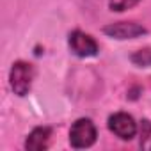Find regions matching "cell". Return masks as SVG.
I'll return each mask as SVG.
<instances>
[{
  "label": "cell",
  "instance_id": "1",
  "mask_svg": "<svg viewBox=\"0 0 151 151\" xmlns=\"http://www.w3.org/2000/svg\"><path fill=\"white\" fill-rule=\"evenodd\" d=\"M34 77H36V71H34V66L30 62L16 60L9 71V84H11L13 93L20 98L27 96L30 87H32Z\"/></svg>",
  "mask_w": 151,
  "mask_h": 151
},
{
  "label": "cell",
  "instance_id": "2",
  "mask_svg": "<svg viewBox=\"0 0 151 151\" xmlns=\"http://www.w3.org/2000/svg\"><path fill=\"white\" fill-rule=\"evenodd\" d=\"M96 137H98L96 126H94V123L89 117L77 119L71 124V128H69V144L75 149L91 147L96 142Z\"/></svg>",
  "mask_w": 151,
  "mask_h": 151
},
{
  "label": "cell",
  "instance_id": "3",
  "mask_svg": "<svg viewBox=\"0 0 151 151\" xmlns=\"http://www.w3.org/2000/svg\"><path fill=\"white\" fill-rule=\"evenodd\" d=\"M68 45H69V50L77 55V57H82V59H87V57H96L98 52H100V46L96 43V39L82 30H73L69 34V39H68Z\"/></svg>",
  "mask_w": 151,
  "mask_h": 151
},
{
  "label": "cell",
  "instance_id": "4",
  "mask_svg": "<svg viewBox=\"0 0 151 151\" xmlns=\"http://www.w3.org/2000/svg\"><path fill=\"white\" fill-rule=\"evenodd\" d=\"M109 130L116 137H119L123 140H132L137 135L139 128H137L135 119L130 114H126V112H116V114H112L109 117Z\"/></svg>",
  "mask_w": 151,
  "mask_h": 151
},
{
  "label": "cell",
  "instance_id": "5",
  "mask_svg": "<svg viewBox=\"0 0 151 151\" xmlns=\"http://www.w3.org/2000/svg\"><path fill=\"white\" fill-rule=\"evenodd\" d=\"M146 32V27L137 22H116L103 27V34L112 39H135L144 36Z\"/></svg>",
  "mask_w": 151,
  "mask_h": 151
},
{
  "label": "cell",
  "instance_id": "6",
  "mask_svg": "<svg viewBox=\"0 0 151 151\" xmlns=\"http://www.w3.org/2000/svg\"><path fill=\"white\" fill-rule=\"evenodd\" d=\"M52 139V128L50 126H37L34 128L25 140V149L29 151H43L50 146Z\"/></svg>",
  "mask_w": 151,
  "mask_h": 151
},
{
  "label": "cell",
  "instance_id": "7",
  "mask_svg": "<svg viewBox=\"0 0 151 151\" xmlns=\"http://www.w3.org/2000/svg\"><path fill=\"white\" fill-rule=\"evenodd\" d=\"M139 133H140V149L151 151V121L149 119H142L140 126H139Z\"/></svg>",
  "mask_w": 151,
  "mask_h": 151
},
{
  "label": "cell",
  "instance_id": "8",
  "mask_svg": "<svg viewBox=\"0 0 151 151\" xmlns=\"http://www.w3.org/2000/svg\"><path fill=\"white\" fill-rule=\"evenodd\" d=\"M130 60L139 68H151V48L137 50L130 55Z\"/></svg>",
  "mask_w": 151,
  "mask_h": 151
},
{
  "label": "cell",
  "instance_id": "9",
  "mask_svg": "<svg viewBox=\"0 0 151 151\" xmlns=\"http://www.w3.org/2000/svg\"><path fill=\"white\" fill-rule=\"evenodd\" d=\"M140 0H109V9L114 13H123L132 7H135Z\"/></svg>",
  "mask_w": 151,
  "mask_h": 151
}]
</instances>
